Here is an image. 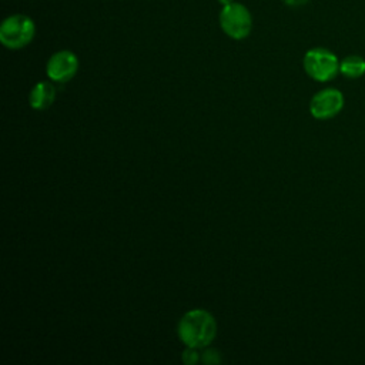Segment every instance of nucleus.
I'll list each match as a JSON object with an SVG mask.
<instances>
[{"mask_svg":"<svg viewBox=\"0 0 365 365\" xmlns=\"http://www.w3.org/2000/svg\"><path fill=\"white\" fill-rule=\"evenodd\" d=\"M177 334L185 346L197 349L205 348L217 335V321L208 311L195 308L181 317Z\"/></svg>","mask_w":365,"mask_h":365,"instance_id":"1","label":"nucleus"},{"mask_svg":"<svg viewBox=\"0 0 365 365\" xmlns=\"http://www.w3.org/2000/svg\"><path fill=\"white\" fill-rule=\"evenodd\" d=\"M36 34V24L26 14H11L0 24V43L10 50H20L31 43Z\"/></svg>","mask_w":365,"mask_h":365,"instance_id":"2","label":"nucleus"},{"mask_svg":"<svg viewBox=\"0 0 365 365\" xmlns=\"http://www.w3.org/2000/svg\"><path fill=\"white\" fill-rule=\"evenodd\" d=\"M302 66L305 73L315 81L325 83L339 73V60L328 48L314 47L304 54Z\"/></svg>","mask_w":365,"mask_h":365,"instance_id":"3","label":"nucleus"},{"mask_svg":"<svg viewBox=\"0 0 365 365\" xmlns=\"http://www.w3.org/2000/svg\"><path fill=\"white\" fill-rule=\"evenodd\" d=\"M218 21L222 31L234 40H242L248 37L252 30L251 11L242 3L232 1L222 6Z\"/></svg>","mask_w":365,"mask_h":365,"instance_id":"4","label":"nucleus"},{"mask_svg":"<svg viewBox=\"0 0 365 365\" xmlns=\"http://www.w3.org/2000/svg\"><path fill=\"white\" fill-rule=\"evenodd\" d=\"M344 107V94L336 88H324L309 101V113L317 120H328L339 114Z\"/></svg>","mask_w":365,"mask_h":365,"instance_id":"5","label":"nucleus"},{"mask_svg":"<svg viewBox=\"0 0 365 365\" xmlns=\"http://www.w3.org/2000/svg\"><path fill=\"white\" fill-rule=\"evenodd\" d=\"M78 70V58L70 50H60L51 54L46 64V73L56 83L70 81Z\"/></svg>","mask_w":365,"mask_h":365,"instance_id":"6","label":"nucleus"},{"mask_svg":"<svg viewBox=\"0 0 365 365\" xmlns=\"http://www.w3.org/2000/svg\"><path fill=\"white\" fill-rule=\"evenodd\" d=\"M56 98V88L48 81H38L30 91L29 103L33 110H47Z\"/></svg>","mask_w":365,"mask_h":365,"instance_id":"7","label":"nucleus"},{"mask_svg":"<svg viewBox=\"0 0 365 365\" xmlns=\"http://www.w3.org/2000/svg\"><path fill=\"white\" fill-rule=\"evenodd\" d=\"M339 73L348 78H358L365 74V58L356 54L346 56L339 61Z\"/></svg>","mask_w":365,"mask_h":365,"instance_id":"8","label":"nucleus"},{"mask_svg":"<svg viewBox=\"0 0 365 365\" xmlns=\"http://www.w3.org/2000/svg\"><path fill=\"white\" fill-rule=\"evenodd\" d=\"M200 361V354L197 351V348H190L187 346V349L182 354V362L187 365H194Z\"/></svg>","mask_w":365,"mask_h":365,"instance_id":"9","label":"nucleus"},{"mask_svg":"<svg viewBox=\"0 0 365 365\" xmlns=\"http://www.w3.org/2000/svg\"><path fill=\"white\" fill-rule=\"evenodd\" d=\"M202 361H204L205 364H217V362H220L221 359L218 358V352H217V351L208 349V351H205V352H204V355H202Z\"/></svg>","mask_w":365,"mask_h":365,"instance_id":"10","label":"nucleus"},{"mask_svg":"<svg viewBox=\"0 0 365 365\" xmlns=\"http://www.w3.org/2000/svg\"><path fill=\"white\" fill-rule=\"evenodd\" d=\"M287 6H291V7H298V6H304L305 3H308L309 0H282Z\"/></svg>","mask_w":365,"mask_h":365,"instance_id":"11","label":"nucleus"},{"mask_svg":"<svg viewBox=\"0 0 365 365\" xmlns=\"http://www.w3.org/2000/svg\"><path fill=\"white\" fill-rule=\"evenodd\" d=\"M218 1H220L222 6H225V4H230V3H232L234 0H218Z\"/></svg>","mask_w":365,"mask_h":365,"instance_id":"12","label":"nucleus"}]
</instances>
